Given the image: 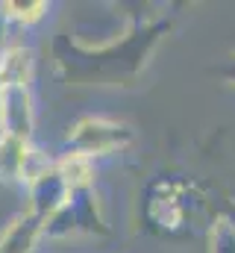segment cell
Segmentation results:
<instances>
[{"mask_svg":"<svg viewBox=\"0 0 235 253\" xmlns=\"http://www.w3.org/2000/svg\"><path fill=\"white\" fill-rule=\"evenodd\" d=\"M171 30V21H147L120 36V42H106L100 47H85L71 42L65 33L53 42L56 71L74 85H118L132 80L153 53L156 42Z\"/></svg>","mask_w":235,"mask_h":253,"instance_id":"obj_1","label":"cell"},{"mask_svg":"<svg viewBox=\"0 0 235 253\" xmlns=\"http://www.w3.org/2000/svg\"><path fill=\"white\" fill-rule=\"evenodd\" d=\"M132 141H135V129L126 124V121L106 118V115H85V118H79L77 124L71 126L68 135H65L68 150L85 153L91 159L120 153Z\"/></svg>","mask_w":235,"mask_h":253,"instance_id":"obj_2","label":"cell"},{"mask_svg":"<svg viewBox=\"0 0 235 253\" xmlns=\"http://www.w3.org/2000/svg\"><path fill=\"white\" fill-rule=\"evenodd\" d=\"M36 129V100L24 85H0V135L33 141Z\"/></svg>","mask_w":235,"mask_h":253,"instance_id":"obj_3","label":"cell"},{"mask_svg":"<svg viewBox=\"0 0 235 253\" xmlns=\"http://www.w3.org/2000/svg\"><path fill=\"white\" fill-rule=\"evenodd\" d=\"M71 197L68 183L62 180V174L56 171V165L50 171H44L41 177H36L30 186H27V200H30V212L41 221H47L53 212H59Z\"/></svg>","mask_w":235,"mask_h":253,"instance_id":"obj_4","label":"cell"},{"mask_svg":"<svg viewBox=\"0 0 235 253\" xmlns=\"http://www.w3.org/2000/svg\"><path fill=\"white\" fill-rule=\"evenodd\" d=\"M39 242H44V221L30 209L12 215L0 230V253H36Z\"/></svg>","mask_w":235,"mask_h":253,"instance_id":"obj_5","label":"cell"},{"mask_svg":"<svg viewBox=\"0 0 235 253\" xmlns=\"http://www.w3.org/2000/svg\"><path fill=\"white\" fill-rule=\"evenodd\" d=\"M68 209L77 227V236H109V221L94 189H77L68 197Z\"/></svg>","mask_w":235,"mask_h":253,"instance_id":"obj_6","label":"cell"},{"mask_svg":"<svg viewBox=\"0 0 235 253\" xmlns=\"http://www.w3.org/2000/svg\"><path fill=\"white\" fill-rule=\"evenodd\" d=\"M36 80V50L15 44L0 53V85H24L30 88Z\"/></svg>","mask_w":235,"mask_h":253,"instance_id":"obj_7","label":"cell"},{"mask_svg":"<svg viewBox=\"0 0 235 253\" xmlns=\"http://www.w3.org/2000/svg\"><path fill=\"white\" fill-rule=\"evenodd\" d=\"M56 171L62 174V180L68 183V189H94V177H97V165L91 156L77 153V150H65L56 159Z\"/></svg>","mask_w":235,"mask_h":253,"instance_id":"obj_8","label":"cell"},{"mask_svg":"<svg viewBox=\"0 0 235 253\" xmlns=\"http://www.w3.org/2000/svg\"><path fill=\"white\" fill-rule=\"evenodd\" d=\"M33 141H21L12 135H0V183L3 186H15L21 183V171L27 162Z\"/></svg>","mask_w":235,"mask_h":253,"instance_id":"obj_9","label":"cell"},{"mask_svg":"<svg viewBox=\"0 0 235 253\" xmlns=\"http://www.w3.org/2000/svg\"><path fill=\"white\" fill-rule=\"evenodd\" d=\"M47 3L44 0H6L0 3V12L6 15L9 24H24V27H33L39 21L47 18Z\"/></svg>","mask_w":235,"mask_h":253,"instance_id":"obj_10","label":"cell"},{"mask_svg":"<svg viewBox=\"0 0 235 253\" xmlns=\"http://www.w3.org/2000/svg\"><path fill=\"white\" fill-rule=\"evenodd\" d=\"M209 253H235V212L215 218L209 227Z\"/></svg>","mask_w":235,"mask_h":253,"instance_id":"obj_11","label":"cell"},{"mask_svg":"<svg viewBox=\"0 0 235 253\" xmlns=\"http://www.w3.org/2000/svg\"><path fill=\"white\" fill-rule=\"evenodd\" d=\"M68 236H77V227H74V218H71V209L68 203L53 212L47 221H44V239H68Z\"/></svg>","mask_w":235,"mask_h":253,"instance_id":"obj_12","label":"cell"},{"mask_svg":"<svg viewBox=\"0 0 235 253\" xmlns=\"http://www.w3.org/2000/svg\"><path fill=\"white\" fill-rule=\"evenodd\" d=\"M218 74H221L227 83H233V85H235V53L227 59V65H221V68H218Z\"/></svg>","mask_w":235,"mask_h":253,"instance_id":"obj_13","label":"cell"}]
</instances>
